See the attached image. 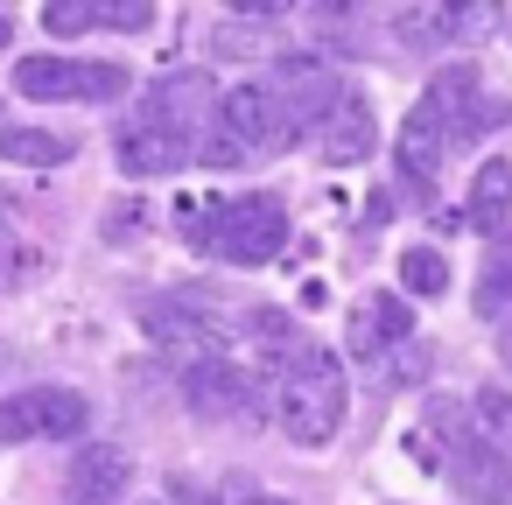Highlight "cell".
Wrapping results in <instances>:
<instances>
[{
  "instance_id": "obj_3",
  "label": "cell",
  "mask_w": 512,
  "mask_h": 505,
  "mask_svg": "<svg viewBox=\"0 0 512 505\" xmlns=\"http://www.w3.org/2000/svg\"><path fill=\"white\" fill-rule=\"evenodd\" d=\"M183 232H190L204 253H218L225 267H267V260L288 246V211H281V197L253 190V197H225V204L183 218Z\"/></svg>"
},
{
  "instance_id": "obj_19",
  "label": "cell",
  "mask_w": 512,
  "mask_h": 505,
  "mask_svg": "<svg viewBox=\"0 0 512 505\" xmlns=\"http://www.w3.org/2000/svg\"><path fill=\"white\" fill-rule=\"evenodd\" d=\"M470 421H477V435L491 442V449H505L512 456V386H477V400H470Z\"/></svg>"
},
{
  "instance_id": "obj_4",
  "label": "cell",
  "mask_w": 512,
  "mask_h": 505,
  "mask_svg": "<svg viewBox=\"0 0 512 505\" xmlns=\"http://www.w3.org/2000/svg\"><path fill=\"white\" fill-rule=\"evenodd\" d=\"M295 134H288V120H281V106H274V92H267V78H253V85H232V92H218V113H211V127H204V162L211 169H239V162H253V155H281Z\"/></svg>"
},
{
  "instance_id": "obj_13",
  "label": "cell",
  "mask_w": 512,
  "mask_h": 505,
  "mask_svg": "<svg viewBox=\"0 0 512 505\" xmlns=\"http://www.w3.org/2000/svg\"><path fill=\"white\" fill-rule=\"evenodd\" d=\"M155 8L148 0H50L43 8V29L57 36H78V29H148Z\"/></svg>"
},
{
  "instance_id": "obj_23",
  "label": "cell",
  "mask_w": 512,
  "mask_h": 505,
  "mask_svg": "<svg viewBox=\"0 0 512 505\" xmlns=\"http://www.w3.org/2000/svg\"><path fill=\"white\" fill-rule=\"evenodd\" d=\"M8 218H15V197H8V190H0V232H8Z\"/></svg>"
},
{
  "instance_id": "obj_22",
  "label": "cell",
  "mask_w": 512,
  "mask_h": 505,
  "mask_svg": "<svg viewBox=\"0 0 512 505\" xmlns=\"http://www.w3.org/2000/svg\"><path fill=\"white\" fill-rule=\"evenodd\" d=\"M239 505H288V498H267V491H246Z\"/></svg>"
},
{
  "instance_id": "obj_24",
  "label": "cell",
  "mask_w": 512,
  "mask_h": 505,
  "mask_svg": "<svg viewBox=\"0 0 512 505\" xmlns=\"http://www.w3.org/2000/svg\"><path fill=\"white\" fill-rule=\"evenodd\" d=\"M183 505H218V498L211 491H183Z\"/></svg>"
},
{
  "instance_id": "obj_11",
  "label": "cell",
  "mask_w": 512,
  "mask_h": 505,
  "mask_svg": "<svg viewBox=\"0 0 512 505\" xmlns=\"http://www.w3.org/2000/svg\"><path fill=\"white\" fill-rule=\"evenodd\" d=\"M190 155H197V134H176V127H155V120H127V134H120V169L127 176H176Z\"/></svg>"
},
{
  "instance_id": "obj_1",
  "label": "cell",
  "mask_w": 512,
  "mask_h": 505,
  "mask_svg": "<svg viewBox=\"0 0 512 505\" xmlns=\"http://www.w3.org/2000/svg\"><path fill=\"white\" fill-rule=\"evenodd\" d=\"M344 407H351V379H344L337 351H323V344H288L281 365H274V414H281L288 442L323 449V442L344 428Z\"/></svg>"
},
{
  "instance_id": "obj_20",
  "label": "cell",
  "mask_w": 512,
  "mask_h": 505,
  "mask_svg": "<svg viewBox=\"0 0 512 505\" xmlns=\"http://www.w3.org/2000/svg\"><path fill=\"white\" fill-rule=\"evenodd\" d=\"M400 288L407 295H449V260L435 246H407L400 253Z\"/></svg>"
},
{
  "instance_id": "obj_2",
  "label": "cell",
  "mask_w": 512,
  "mask_h": 505,
  "mask_svg": "<svg viewBox=\"0 0 512 505\" xmlns=\"http://www.w3.org/2000/svg\"><path fill=\"white\" fill-rule=\"evenodd\" d=\"M421 435L442 449V477H449V491H456V498H470V505H512V456H505V449H491V442L477 435V421H470V407H463V400L435 393V400H428Z\"/></svg>"
},
{
  "instance_id": "obj_26",
  "label": "cell",
  "mask_w": 512,
  "mask_h": 505,
  "mask_svg": "<svg viewBox=\"0 0 512 505\" xmlns=\"http://www.w3.org/2000/svg\"><path fill=\"white\" fill-rule=\"evenodd\" d=\"M8 36H15V22H8V15H0V43H8Z\"/></svg>"
},
{
  "instance_id": "obj_8",
  "label": "cell",
  "mask_w": 512,
  "mask_h": 505,
  "mask_svg": "<svg viewBox=\"0 0 512 505\" xmlns=\"http://www.w3.org/2000/svg\"><path fill=\"white\" fill-rule=\"evenodd\" d=\"M141 330H148L162 351H176L183 365H197V358H225V344H232V323H225L211 302H183V295L148 302V309H141Z\"/></svg>"
},
{
  "instance_id": "obj_15",
  "label": "cell",
  "mask_w": 512,
  "mask_h": 505,
  "mask_svg": "<svg viewBox=\"0 0 512 505\" xmlns=\"http://www.w3.org/2000/svg\"><path fill=\"white\" fill-rule=\"evenodd\" d=\"M491 22V8H407L400 15V43L407 50H435V43H477Z\"/></svg>"
},
{
  "instance_id": "obj_5",
  "label": "cell",
  "mask_w": 512,
  "mask_h": 505,
  "mask_svg": "<svg viewBox=\"0 0 512 505\" xmlns=\"http://www.w3.org/2000/svg\"><path fill=\"white\" fill-rule=\"evenodd\" d=\"M414 113L435 127V141L456 155L463 141H477V134H491L498 120H505V99H491V85L470 71V64H449V71H435L428 78V92L414 99Z\"/></svg>"
},
{
  "instance_id": "obj_18",
  "label": "cell",
  "mask_w": 512,
  "mask_h": 505,
  "mask_svg": "<svg viewBox=\"0 0 512 505\" xmlns=\"http://www.w3.org/2000/svg\"><path fill=\"white\" fill-rule=\"evenodd\" d=\"M71 155H78V141L50 134V127H8V134H0V162H22V169H57Z\"/></svg>"
},
{
  "instance_id": "obj_7",
  "label": "cell",
  "mask_w": 512,
  "mask_h": 505,
  "mask_svg": "<svg viewBox=\"0 0 512 505\" xmlns=\"http://www.w3.org/2000/svg\"><path fill=\"white\" fill-rule=\"evenodd\" d=\"M85 421H92V400L71 386H29L0 400V442H71L85 435Z\"/></svg>"
},
{
  "instance_id": "obj_17",
  "label": "cell",
  "mask_w": 512,
  "mask_h": 505,
  "mask_svg": "<svg viewBox=\"0 0 512 505\" xmlns=\"http://www.w3.org/2000/svg\"><path fill=\"white\" fill-rule=\"evenodd\" d=\"M505 218H512V162H505V155H491V162L470 176L463 225H470V232H505Z\"/></svg>"
},
{
  "instance_id": "obj_14",
  "label": "cell",
  "mask_w": 512,
  "mask_h": 505,
  "mask_svg": "<svg viewBox=\"0 0 512 505\" xmlns=\"http://www.w3.org/2000/svg\"><path fill=\"white\" fill-rule=\"evenodd\" d=\"M400 337H414V309L400 302V295H365L358 309H351V351L358 358H379V351H393Z\"/></svg>"
},
{
  "instance_id": "obj_9",
  "label": "cell",
  "mask_w": 512,
  "mask_h": 505,
  "mask_svg": "<svg viewBox=\"0 0 512 505\" xmlns=\"http://www.w3.org/2000/svg\"><path fill=\"white\" fill-rule=\"evenodd\" d=\"M267 92H274V106H281L288 134H309V127H323V120L337 113V99H344L337 71H323L316 57H281V64L267 71Z\"/></svg>"
},
{
  "instance_id": "obj_10",
  "label": "cell",
  "mask_w": 512,
  "mask_h": 505,
  "mask_svg": "<svg viewBox=\"0 0 512 505\" xmlns=\"http://www.w3.org/2000/svg\"><path fill=\"white\" fill-rule=\"evenodd\" d=\"M183 400L204 421H246L253 414V372L232 358H197V365H183Z\"/></svg>"
},
{
  "instance_id": "obj_21",
  "label": "cell",
  "mask_w": 512,
  "mask_h": 505,
  "mask_svg": "<svg viewBox=\"0 0 512 505\" xmlns=\"http://www.w3.org/2000/svg\"><path fill=\"white\" fill-rule=\"evenodd\" d=\"M512 309V239L498 246V260H491V281H484V316H505Z\"/></svg>"
},
{
  "instance_id": "obj_6",
  "label": "cell",
  "mask_w": 512,
  "mask_h": 505,
  "mask_svg": "<svg viewBox=\"0 0 512 505\" xmlns=\"http://www.w3.org/2000/svg\"><path fill=\"white\" fill-rule=\"evenodd\" d=\"M127 85H134L127 64H85V57H50V50L15 64V92L43 99V106H106Z\"/></svg>"
},
{
  "instance_id": "obj_16",
  "label": "cell",
  "mask_w": 512,
  "mask_h": 505,
  "mask_svg": "<svg viewBox=\"0 0 512 505\" xmlns=\"http://www.w3.org/2000/svg\"><path fill=\"white\" fill-rule=\"evenodd\" d=\"M372 148H379V120H372V99L344 92V99H337V113L323 120V155H330V162H365Z\"/></svg>"
},
{
  "instance_id": "obj_12",
  "label": "cell",
  "mask_w": 512,
  "mask_h": 505,
  "mask_svg": "<svg viewBox=\"0 0 512 505\" xmlns=\"http://www.w3.org/2000/svg\"><path fill=\"white\" fill-rule=\"evenodd\" d=\"M127 477H134V456L120 442H92V449H78V463L64 477V498L71 505H120Z\"/></svg>"
},
{
  "instance_id": "obj_25",
  "label": "cell",
  "mask_w": 512,
  "mask_h": 505,
  "mask_svg": "<svg viewBox=\"0 0 512 505\" xmlns=\"http://www.w3.org/2000/svg\"><path fill=\"white\" fill-rule=\"evenodd\" d=\"M498 351H505V365H512V323H505V330H498Z\"/></svg>"
}]
</instances>
